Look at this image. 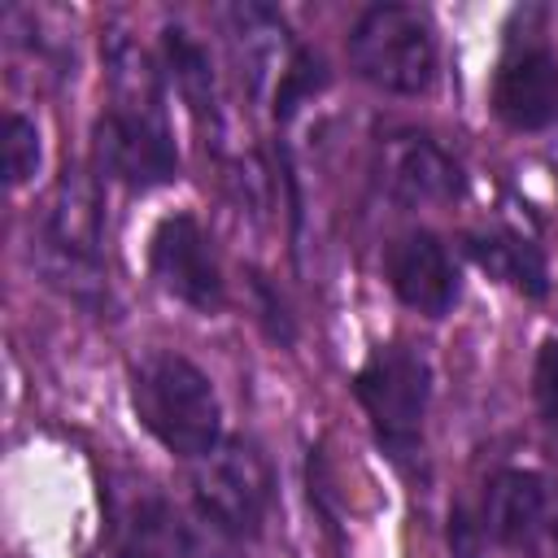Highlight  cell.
<instances>
[{
  "label": "cell",
  "mask_w": 558,
  "mask_h": 558,
  "mask_svg": "<svg viewBox=\"0 0 558 558\" xmlns=\"http://www.w3.org/2000/svg\"><path fill=\"white\" fill-rule=\"evenodd\" d=\"M140 423L179 458H205L222 436V405L214 384L179 353H148L131 379Z\"/></svg>",
  "instance_id": "1"
},
{
  "label": "cell",
  "mask_w": 558,
  "mask_h": 558,
  "mask_svg": "<svg viewBox=\"0 0 558 558\" xmlns=\"http://www.w3.org/2000/svg\"><path fill=\"white\" fill-rule=\"evenodd\" d=\"M39 266L74 301L100 305L109 296L100 262V201L83 170H65L48 196L39 227Z\"/></svg>",
  "instance_id": "2"
},
{
  "label": "cell",
  "mask_w": 558,
  "mask_h": 558,
  "mask_svg": "<svg viewBox=\"0 0 558 558\" xmlns=\"http://www.w3.org/2000/svg\"><path fill=\"white\" fill-rule=\"evenodd\" d=\"M349 61L366 83L397 96H418L436 74V39L418 9L371 4L349 31Z\"/></svg>",
  "instance_id": "3"
},
{
  "label": "cell",
  "mask_w": 558,
  "mask_h": 558,
  "mask_svg": "<svg viewBox=\"0 0 558 558\" xmlns=\"http://www.w3.org/2000/svg\"><path fill=\"white\" fill-rule=\"evenodd\" d=\"M353 392L379 436V445L405 462L423 445V414H427V362L405 344L375 349L362 371L353 375Z\"/></svg>",
  "instance_id": "4"
},
{
  "label": "cell",
  "mask_w": 558,
  "mask_h": 558,
  "mask_svg": "<svg viewBox=\"0 0 558 558\" xmlns=\"http://www.w3.org/2000/svg\"><path fill=\"white\" fill-rule=\"evenodd\" d=\"M201 514L222 536H257L270 506V466L248 440H227L192 475Z\"/></svg>",
  "instance_id": "5"
},
{
  "label": "cell",
  "mask_w": 558,
  "mask_h": 558,
  "mask_svg": "<svg viewBox=\"0 0 558 558\" xmlns=\"http://www.w3.org/2000/svg\"><path fill=\"white\" fill-rule=\"evenodd\" d=\"M96 161L109 179L126 187H161L179 179V153L166 131L161 109L113 105L96 122Z\"/></svg>",
  "instance_id": "6"
},
{
  "label": "cell",
  "mask_w": 558,
  "mask_h": 558,
  "mask_svg": "<svg viewBox=\"0 0 558 558\" xmlns=\"http://www.w3.org/2000/svg\"><path fill=\"white\" fill-rule=\"evenodd\" d=\"M484 527L523 558H558V484L541 471H501L484 493Z\"/></svg>",
  "instance_id": "7"
},
{
  "label": "cell",
  "mask_w": 558,
  "mask_h": 558,
  "mask_svg": "<svg viewBox=\"0 0 558 558\" xmlns=\"http://www.w3.org/2000/svg\"><path fill=\"white\" fill-rule=\"evenodd\" d=\"M148 266H153V279L174 301L201 314L222 305V270H218L205 227L192 214H170L157 222L153 244H148Z\"/></svg>",
  "instance_id": "8"
},
{
  "label": "cell",
  "mask_w": 558,
  "mask_h": 558,
  "mask_svg": "<svg viewBox=\"0 0 558 558\" xmlns=\"http://www.w3.org/2000/svg\"><path fill=\"white\" fill-rule=\"evenodd\" d=\"M493 109L514 131H541L558 122V61L545 44L510 48L493 78Z\"/></svg>",
  "instance_id": "9"
},
{
  "label": "cell",
  "mask_w": 558,
  "mask_h": 558,
  "mask_svg": "<svg viewBox=\"0 0 558 558\" xmlns=\"http://www.w3.org/2000/svg\"><path fill=\"white\" fill-rule=\"evenodd\" d=\"M384 187L392 201L401 205H440L453 201L462 187V170L458 161L427 135H392L384 144Z\"/></svg>",
  "instance_id": "10"
},
{
  "label": "cell",
  "mask_w": 558,
  "mask_h": 558,
  "mask_svg": "<svg viewBox=\"0 0 558 558\" xmlns=\"http://www.w3.org/2000/svg\"><path fill=\"white\" fill-rule=\"evenodd\" d=\"M388 279L392 292L427 318H440L458 301V270L432 231H410L388 248Z\"/></svg>",
  "instance_id": "11"
},
{
  "label": "cell",
  "mask_w": 558,
  "mask_h": 558,
  "mask_svg": "<svg viewBox=\"0 0 558 558\" xmlns=\"http://www.w3.org/2000/svg\"><path fill=\"white\" fill-rule=\"evenodd\" d=\"M113 558H201V541L161 493H135L118 510Z\"/></svg>",
  "instance_id": "12"
},
{
  "label": "cell",
  "mask_w": 558,
  "mask_h": 558,
  "mask_svg": "<svg viewBox=\"0 0 558 558\" xmlns=\"http://www.w3.org/2000/svg\"><path fill=\"white\" fill-rule=\"evenodd\" d=\"M466 253L488 270L497 275L501 283L527 292V296H545V262L536 253L532 240L523 235H510V231H488V235H466Z\"/></svg>",
  "instance_id": "13"
},
{
  "label": "cell",
  "mask_w": 558,
  "mask_h": 558,
  "mask_svg": "<svg viewBox=\"0 0 558 558\" xmlns=\"http://www.w3.org/2000/svg\"><path fill=\"white\" fill-rule=\"evenodd\" d=\"M166 61H170V74L183 92V100L205 118H218V87H214V65H209V52L179 26L166 31Z\"/></svg>",
  "instance_id": "14"
},
{
  "label": "cell",
  "mask_w": 558,
  "mask_h": 558,
  "mask_svg": "<svg viewBox=\"0 0 558 558\" xmlns=\"http://www.w3.org/2000/svg\"><path fill=\"white\" fill-rule=\"evenodd\" d=\"M35 170H39V131L31 118L9 113L4 118V179L22 187Z\"/></svg>",
  "instance_id": "15"
},
{
  "label": "cell",
  "mask_w": 558,
  "mask_h": 558,
  "mask_svg": "<svg viewBox=\"0 0 558 558\" xmlns=\"http://www.w3.org/2000/svg\"><path fill=\"white\" fill-rule=\"evenodd\" d=\"M323 83H327L323 61H318V57H310L305 48H296V57H292L288 74H283V78H279V87H275V113H279V118H288V113H292L305 96H314Z\"/></svg>",
  "instance_id": "16"
},
{
  "label": "cell",
  "mask_w": 558,
  "mask_h": 558,
  "mask_svg": "<svg viewBox=\"0 0 558 558\" xmlns=\"http://www.w3.org/2000/svg\"><path fill=\"white\" fill-rule=\"evenodd\" d=\"M532 392H536V405H541L545 423L558 432V340L541 344L536 366H532Z\"/></svg>",
  "instance_id": "17"
},
{
  "label": "cell",
  "mask_w": 558,
  "mask_h": 558,
  "mask_svg": "<svg viewBox=\"0 0 558 558\" xmlns=\"http://www.w3.org/2000/svg\"><path fill=\"white\" fill-rule=\"evenodd\" d=\"M480 527L471 523L466 510H453L449 514V545H453V558H480Z\"/></svg>",
  "instance_id": "18"
}]
</instances>
